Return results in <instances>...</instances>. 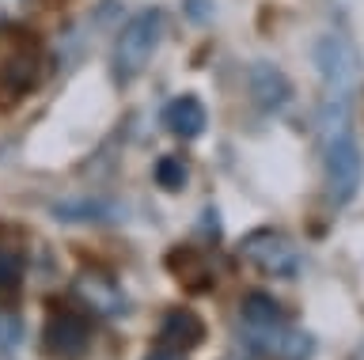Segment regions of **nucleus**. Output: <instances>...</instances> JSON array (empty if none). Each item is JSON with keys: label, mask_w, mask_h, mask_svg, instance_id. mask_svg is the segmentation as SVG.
Segmentation results:
<instances>
[{"label": "nucleus", "mask_w": 364, "mask_h": 360, "mask_svg": "<svg viewBox=\"0 0 364 360\" xmlns=\"http://www.w3.org/2000/svg\"><path fill=\"white\" fill-rule=\"evenodd\" d=\"M318 137H323L326 201L334 209H346L364 182V152L353 133V110H318Z\"/></svg>", "instance_id": "f257e3e1"}, {"label": "nucleus", "mask_w": 364, "mask_h": 360, "mask_svg": "<svg viewBox=\"0 0 364 360\" xmlns=\"http://www.w3.org/2000/svg\"><path fill=\"white\" fill-rule=\"evenodd\" d=\"M311 61H315V72L323 80V103L318 107H353V95H357V84H360V50L349 35H338L330 31L315 42L311 50Z\"/></svg>", "instance_id": "f03ea898"}, {"label": "nucleus", "mask_w": 364, "mask_h": 360, "mask_svg": "<svg viewBox=\"0 0 364 360\" xmlns=\"http://www.w3.org/2000/svg\"><path fill=\"white\" fill-rule=\"evenodd\" d=\"M159 42H164V12L159 8H144L136 12L129 23L118 31V42H114V84H133L136 76L148 69V61L156 58Z\"/></svg>", "instance_id": "7ed1b4c3"}, {"label": "nucleus", "mask_w": 364, "mask_h": 360, "mask_svg": "<svg viewBox=\"0 0 364 360\" xmlns=\"http://www.w3.org/2000/svg\"><path fill=\"white\" fill-rule=\"evenodd\" d=\"M239 254H243L255 269H262L266 277H281V280L300 277V269H304L300 246L277 228H255L243 243H239Z\"/></svg>", "instance_id": "20e7f679"}, {"label": "nucleus", "mask_w": 364, "mask_h": 360, "mask_svg": "<svg viewBox=\"0 0 364 360\" xmlns=\"http://www.w3.org/2000/svg\"><path fill=\"white\" fill-rule=\"evenodd\" d=\"M42 349L53 360H84L91 353V322L80 311H53L42 326Z\"/></svg>", "instance_id": "39448f33"}, {"label": "nucleus", "mask_w": 364, "mask_h": 360, "mask_svg": "<svg viewBox=\"0 0 364 360\" xmlns=\"http://www.w3.org/2000/svg\"><path fill=\"white\" fill-rule=\"evenodd\" d=\"M243 342L255 349L258 356L273 360H307L315 353V337L304 330H292L289 322L281 326H243Z\"/></svg>", "instance_id": "423d86ee"}, {"label": "nucleus", "mask_w": 364, "mask_h": 360, "mask_svg": "<svg viewBox=\"0 0 364 360\" xmlns=\"http://www.w3.org/2000/svg\"><path fill=\"white\" fill-rule=\"evenodd\" d=\"M73 296L84 303L91 315H102V319H118V315L129 311V296L122 292V285L102 269H84L73 280Z\"/></svg>", "instance_id": "0eeeda50"}, {"label": "nucleus", "mask_w": 364, "mask_h": 360, "mask_svg": "<svg viewBox=\"0 0 364 360\" xmlns=\"http://www.w3.org/2000/svg\"><path fill=\"white\" fill-rule=\"evenodd\" d=\"M247 87H250V99H255L266 114H277V110H284L289 99H292V80L273 61H255L250 65L247 69Z\"/></svg>", "instance_id": "6e6552de"}, {"label": "nucleus", "mask_w": 364, "mask_h": 360, "mask_svg": "<svg viewBox=\"0 0 364 360\" xmlns=\"http://www.w3.org/2000/svg\"><path fill=\"white\" fill-rule=\"evenodd\" d=\"M167 269L175 273V280L186 292H209L216 285L213 266L205 262V254L193 251V246H175V251L167 254Z\"/></svg>", "instance_id": "1a4fd4ad"}, {"label": "nucleus", "mask_w": 364, "mask_h": 360, "mask_svg": "<svg viewBox=\"0 0 364 360\" xmlns=\"http://www.w3.org/2000/svg\"><path fill=\"white\" fill-rule=\"evenodd\" d=\"M164 126H167V133H175V137L193 141L205 133V126H209V110H205V103L198 95H178L164 107Z\"/></svg>", "instance_id": "9d476101"}, {"label": "nucleus", "mask_w": 364, "mask_h": 360, "mask_svg": "<svg viewBox=\"0 0 364 360\" xmlns=\"http://www.w3.org/2000/svg\"><path fill=\"white\" fill-rule=\"evenodd\" d=\"M159 342L164 345H175V349H193L205 342V322L198 311L190 307H171L159 322Z\"/></svg>", "instance_id": "9b49d317"}, {"label": "nucleus", "mask_w": 364, "mask_h": 360, "mask_svg": "<svg viewBox=\"0 0 364 360\" xmlns=\"http://www.w3.org/2000/svg\"><path fill=\"white\" fill-rule=\"evenodd\" d=\"M239 319H243V326H281V322H289L277 296H269V292H262V288L247 292V296L239 300Z\"/></svg>", "instance_id": "f8f14e48"}, {"label": "nucleus", "mask_w": 364, "mask_h": 360, "mask_svg": "<svg viewBox=\"0 0 364 360\" xmlns=\"http://www.w3.org/2000/svg\"><path fill=\"white\" fill-rule=\"evenodd\" d=\"M34 80H38V61H34V53H11V58L0 65V87H4L8 95L31 92Z\"/></svg>", "instance_id": "ddd939ff"}, {"label": "nucleus", "mask_w": 364, "mask_h": 360, "mask_svg": "<svg viewBox=\"0 0 364 360\" xmlns=\"http://www.w3.org/2000/svg\"><path fill=\"white\" fill-rule=\"evenodd\" d=\"M53 212L57 220H118V205H107V201H68Z\"/></svg>", "instance_id": "4468645a"}, {"label": "nucleus", "mask_w": 364, "mask_h": 360, "mask_svg": "<svg viewBox=\"0 0 364 360\" xmlns=\"http://www.w3.org/2000/svg\"><path fill=\"white\" fill-rule=\"evenodd\" d=\"M190 178V167L182 156H164V160L156 163V186H164L167 194H178L182 186H186Z\"/></svg>", "instance_id": "2eb2a0df"}, {"label": "nucleus", "mask_w": 364, "mask_h": 360, "mask_svg": "<svg viewBox=\"0 0 364 360\" xmlns=\"http://www.w3.org/2000/svg\"><path fill=\"white\" fill-rule=\"evenodd\" d=\"M23 277V254L8 251V246H0V292L16 288Z\"/></svg>", "instance_id": "dca6fc26"}, {"label": "nucleus", "mask_w": 364, "mask_h": 360, "mask_svg": "<svg viewBox=\"0 0 364 360\" xmlns=\"http://www.w3.org/2000/svg\"><path fill=\"white\" fill-rule=\"evenodd\" d=\"M19 337H23V322H19V315L0 311V349H16V345H19Z\"/></svg>", "instance_id": "f3484780"}, {"label": "nucleus", "mask_w": 364, "mask_h": 360, "mask_svg": "<svg viewBox=\"0 0 364 360\" xmlns=\"http://www.w3.org/2000/svg\"><path fill=\"white\" fill-rule=\"evenodd\" d=\"M144 360H186V349H175V345H164V342H159L156 349H148Z\"/></svg>", "instance_id": "a211bd4d"}, {"label": "nucleus", "mask_w": 364, "mask_h": 360, "mask_svg": "<svg viewBox=\"0 0 364 360\" xmlns=\"http://www.w3.org/2000/svg\"><path fill=\"white\" fill-rule=\"evenodd\" d=\"M201 4H205V0H190V16H193V19H205V16H209Z\"/></svg>", "instance_id": "6ab92c4d"}]
</instances>
